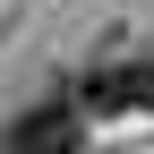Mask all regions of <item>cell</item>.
<instances>
[{"label": "cell", "instance_id": "cell-1", "mask_svg": "<svg viewBox=\"0 0 154 154\" xmlns=\"http://www.w3.org/2000/svg\"><path fill=\"white\" fill-rule=\"evenodd\" d=\"M77 146H86V120L69 103H26L0 128V154H77Z\"/></svg>", "mask_w": 154, "mask_h": 154}, {"label": "cell", "instance_id": "cell-2", "mask_svg": "<svg viewBox=\"0 0 154 154\" xmlns=\"http://www.w3.org/2000/svg\"><path fill=\"white\" fill-rule=\"evenodd\" d=\"M86 111H146V60L103 51V60L86 69Z\"/></svg>", "mask_w": 154, "mask_h": 154}, {"label": "cell", "instance_id": "cell-3", "mask_svg": "<svg viewBox=\"0 0 154 154\" xmlns=\"http://www.w3.org/2000/svg\"><path fill=\"white\" fill-rule=\"evenodd\" d=\"M146 111H154V51H146Z\"/></svg>", "mask_w": 154, "mask_h": 154}]
</instances>
